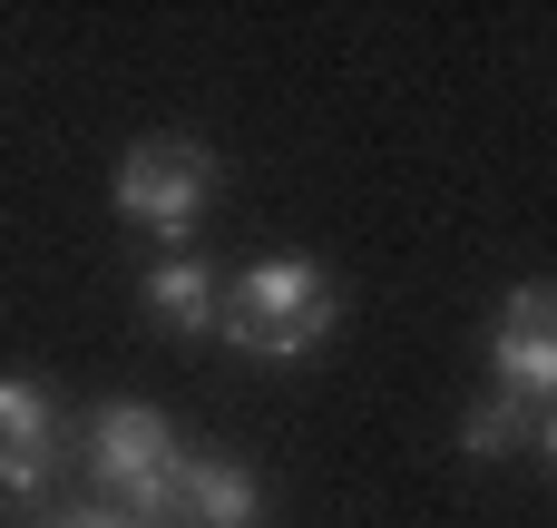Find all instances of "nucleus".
Here are the masks:
<instances>
[{"label": "nucleus", "instance_id": "nucleus-3", "mask_svg": "<svg viewBox=\"0 0 557 528\" xmlns=\"http://www.w3.org/2000/svg\"><path fill=\"white\" fill-rule=\"evenodd\" d=\"M117 216L127 225H147L157 245H176V235H196V216H206V196H215V157L196 147V137H137L127 157H117Z\"/></svg>", "mask_w": 557, "mask_h": 528}, {"label": "nucleus", "instance_id": "nucleus-4", "mask_svg": "<svg viewBox=\"0 0 557 528\" xmlns=\"http://www.w3.org/2000/svg\"><path fill=\"white\" fill-rule=\"evenodd\" d=\"M490 372H499V392L557 412V284H519V294L499 304V323H490Z\"/></svg>", "mask_w": 557, "mask_h": 528}, {"label": "nucleus", "instance_id": "nucleus-6", "mask_svg": "<svg viewBox=\"0 0 557 528\" xmlns=\"http://www.w3.org/2000/svg\"><path fill=\"white\" fill-rule=\"evenodd\" d=\"M137 304H147V323H166V333H215V314H225L215 265H196V255H157L147 284H137Z\"/></svg>", "mask_w": 557, "mask_h": 528}, {"label": "nucleus", "instance_id": "nucleus-8", "mask_svg": "<svg viewBox=\"0 0 557 528\" xmlns=\"http://www.w3.org/2000/svg\"><path fill=\"white\" fill-rule=\"evenodd\" d=\"M49 441H59V402H49L39 382H0V451L49 461Z\"/></svg>", "mask_w": 557, "mask_h": 528}, {"label": "nucleus", "instance_id": "nucleus-5", "mask_svg": "<svg viewBox=\"0 0 557 528\" xmlns=\"http://www.w3.org/2000/svg\"><path fill=\"white\" fill-rule=\"evenodd\" d=\"M157 528H264V480L235 470V461H196V451H186L176 500H166Z\"/></svg>", "mask_w": 557, "mask_h": 528}, {"label": "nucleus", "instance_id": "nucleus-9", "mask_svg": "<svg viewBox=\"0 0 557 528\" xmlns=\"http://www.w3.org/2000/svg\"><path fill=\"white\" fill-rule=\"evenodd\" d=\"M49 480V461H29V451H0V500H29Z\"/></svg>", "mask_w": 557, "mask_h": 528}, {"label": "nucleus", "instance_id": "nucleus-2", "mask_svg": "<svg viewBox=\"0 0 557 528\" xmlns=\"http://www.w3.org/2000/svg\"><path fill=\"white\" fill-rule=\"evenodd\" d=\"M176 470H186V441H176L166 412H147V402H108V412L88 421V480H98L108 519L157 528V519H166V500H176Z\"/></svg>", "mask_w": 557, "mask_h": 528}, {"label": "nucleus", "instance_id": "nucleus-7", "mask_svg": "<svg viewBox=\"0 0 557 528\" xmlns=\"http://www.w3.org/2000/svg\"><path fill=\"white\" fill-rule=\"evenodd\" d=\"M529 441H539V402H519V392H499V382H490V402L460 412V451H470V461H509V451H529Z\"/></svg>", "mask_w": 557, "mask_h": 528}, {"label": "nucleus", "instance_id": "nucleus-1", "mask_svg": "<svg viewBox=\"0 0 557 528\" xmlns=\"http://www.w3.org/2000/svg\"><path fill=\"white\" fill-rule=\"evenodd\" d=\"M333 323H343V284H333L313 255H264V265H245L235 294H225V314H215V333H225L235 353H255V363H304V353L333 343Z\"/></svg>", "mask_w": 557, "mask_h": 528}, {"label": "nucleus", "instance_id": "nucleus-11", "mask_svg": "<svg viewBox=\"0 0 557 528\" xmlns=\"http://www.w3.org/2000/svg\"><path fill=\"white\" fill-rule=\"evenodd\" d=\"M49 528H137V519H49Z\"/></svg>", "mask_w": 557, "mask_h": 528}, {"label": "nucleus", "instance_id": "nucleus-10", "mask_svg": "<svg viewBox=\"0 0 557 528\" xmlns=\"http://www.w3.org/2000/svg\"><path fill=\"white\" fill-rule=\"evenodd\" d=\"M529 451H539V461L557 470V412H539V441H529Z\"/></svg>", "mask_w": 557, "mask_h": 528}]
</instances>
